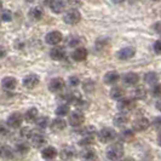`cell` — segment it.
<instances>
[{
    "mask_svg": "<svg viewBox=\"0 0 161 161\" xmlns=\"http://www.w3.org/2000/svg\"><path fill=\"white\" fill-rule=\"evenodd\" d=\"M124 155V147L120 142L113 143L107 149V159L109 160H120Z\"/></svg>",
    "mask_w": 161,
    "mask_h": 161,
    "instance_id": "1",
    "label": "cell"
},
{
    "mask_svg": "<svg viewBox=\"0 0 161 161\" xmlns=\"http://www.w3.org/2000/svg\"><path fill=\"white\" fill-rule=\"evenodd\" d=\"M63 21H64L67 24H70V25H74V24H78L81 21V14L79 10L76 8H70L68 10L63 16Z\"/></svg>",
    "mask_w": 161,
    "mask_h": 161,
    "instance_id": "2",
    "label": "cell"
},
{
    "mask_svg": "<svg viewBox=\"0 0 161 161\" xmlns=\"http://www.w3.org/2000/svg\"><path fill=\"white\" fill-rule=\"evenodd\" d=\"M116 136L118 135H116L115 130L110 129V127H104V129H102L98 132V139L102 143H110L116 138Z\"/></svg>",
    "mask_w": 161,
    "mask_h": 161,
    "instance_id": "3",
    "label": "cell"
},
{
    "mask_svg": "<svg viewBox=\"0 0 161 161\" xmlns=\"http://www.w3.org/2000/svg\"><path fill=\"white\" fill-rule=\"evenodd\" d=\"M135 107H136V102L133 98L122 97L119 99V103H118V109L122 113H130Z\"/></svg>",
    "mask_w": 161,
    "mask_h": 161,
    "instance_id": "4",
    "label": "cell"
},
{
    "mask_svg": "<svg viewBox=\"0 0 161 161\" xmlns=\"http://www.w3.org/2000/svg\"><path fill=\"white\" fill-rule=\"evenodd\" d=\"M23 115L21 113H18V112H15V113L10 114L8 118V121H6V124L8 125V127H11V129H19L21 127V125H22V122H23Z\"/></svg>",
    "mask_w": 161,
    "mask_h": 161,
    "instance_id": "5",
    "label": "cell"
},
{
    "mask_svg": "<svg viewBox=\"0 0 161 161\" xmlns=\"http://www.w3.org/2000/svg\"><path fill=\"white\" fill-rule=\"evenodd\" d=\"M68 115H69L68 122L73 127H80L85 122V115L82 114V112H73V113H69Z\"/></svg>",
    "mask_w": 161,
    "mask_h": 161,
    "instance_id": "6",
    "label": "cell"
},
{
    "mask_svg": "<svg viewBox=\"0 0 161 161\" xmlns=\"http://www.w3.org/2000/svg\"><path fill=\"white\" fill-rule=\"evenodd\" d=\"M63 40V35L62 33L58 32V31H52V32H48L45 36V41L47 42L48 45H58L61 41Z\"/></svg>",
    "mask_w": 161,
    "mask_h": 161,
    "instance_id": "7",
    "label": "cell"
},
{
    "mask_svg": "<svg viewBox=\"0 0 161 161\" xmlns=\"http://www.w3.org/2000/svg\"><path fill=\"white\" fill-rule=\"evenodd\" d=\"M23 86L25 89H35L39 84V76L36 74H28L23 78V81H22Z\"/></svg>",
    "mask_w": 161,
    "mask_h": 161,
    "instance_id": "8",
    "label": "cell"
},
{
    "mask_svg": "<svg viewBox=\"0 0 161 161\" xmlns=\"http://www.w3.org/2000/svg\"><path fill=\"white\" fill-rule=\"evenodd\" d=\"M65 86V81L62 78H55L48 82V90L53 93H58L61 92L62 90L64 89Z\"/></svg>",
    "mask_w": 161,
    "mask_h": 161,
    "instance_id": "9",
    "label": "cell"
},
{
    "mask_svg": "<svg viewBox=\"0 0 161 161\" xmlns=\"http://www.w3.org/2000/svg\"><path fill=\"white\" fill-rule=\"evenodd\" d=\"M149 125H150V121L148 120L147 118H138L136 120L133 121V124H132V127H133V131H136V132H143L145 130L149 127Z\"/></svg>",
    "mask_w": 161,
    "mask_h": 161,
    "instance_id": "10",
    "label": "cell"
},
{
    "mask_svg": "<svg viewBox=\"0 0 161 161\" xmlns=\"http://www.w3.org/2000/svg\"><path fill=\"white\" fill-rule=\"evenodd\" d=\"M47 4L53 14H62L65 8V3L63 0H50Z\"/></svg>",
    "mask_w": 161,
    "mask_h": 161,
    "instance_id": "11",
    "label": "cell"
},
{
    "mask_svg": "<svg viewBox=\"0 0 161 161\" xmlns=\"http://www.w3.org/2000/svg\"><path fill=\"white\" fill-rule=\"evenodd\" d=\"M113 122L116 127L122 129V127H125V126L130 122V116L127 115V113H122V112H120L118 115H115Z\"/></svg>",
    "mask_w": 161,
    "mask_h": 161,
    "instance_id": "12",
    "label": "cell"
},
{
    "mask_svg": "<svg viewBox=\"0 0 161 161\" xmlns=\"http://www.w3.org/2000/svg\"><path fill=\"white\" fill-rule=\"evenodd\" d=\"M135 53H136V50L132 46H126V47H122L118 52V58L121 61H127L135 56Z\"/></svg>",
    "mask_w": 161,
    "mask_h": 161,
    "instance_id": "13",
    "label": "cell"
},
{
    "mask_svg": "<svg viewBox=\"0 0 161 161\" xmlns=\"http://www.w3.org/2000/svg\"><path fill=\"white\" fill-rule=\"evenodd\" d=\"M50 57L53 59V61H62L65 58V48L62 46H56L50 51Z\"/></svg>",
    "mask_w": 161,
    "mask_h": 161,
    "instance_id": "14",
    "label": "cell"
},
{
    "mask_svg": "<svg viewBox=\"0 0 161 161\" xmlns=\"http://www.w3.org/2000/svg\"><path fill=\"white\" fill-rule=\"evenodd\" d=\"M72 58L75 61V62H82L87 58V50L85 47H76L72 53Z\"/></svg>",
    "mask_w": 161,
    "mask_h": 161,
    "instance_id": "15",
    "label": "cell"
},
{
    "mask_svg": "<svg viewBox=\"0 0 161 161\" xmlns=\"http://www.w3.org/2000/svg\"><path fill=\"white\" fill-rule=\"evenodd\" d=\"M46 143V138L44 135L41 133H32L31 136V144L34 147V148H41L42 145H45Z\"/></svg>",
    "mask_w": 161,
    "mask_h": 161,
    "instance_id": "16",
    "label": "cell"
},
{
    "mask_svg": "<svg viewBox=\"0 0 161 161\" xmlns=\"http://www.w3.org/2000/svg\"><path fill=\"white\" fill-rule=\"evenodd\" d=\"M67 127V122L62 118H56L50 122V129L53 132H61Z\"/></svg>",
    "mask_w": 161,
    "mask_h": 161,
    "instance_id": "17",
    "label": "cell"
},
{
    "mask_svg": "<svg viewBox=\"0 0 161 161\" xmlns=\"http://www.w3.org/2000/svg\"><path fill=\"white\" fill-rule=\"evenodd\" d=\"M122 80H124V84L127 85V86H135V85H137L138 81H139V76H138V74H136V73L130 72V73H126L124 75Z\"/></svg>",
    "mask_w": 161,
    "mask_h": 161,
    "instance_id": "18",
    "label": "cell"
},
{
    "mask_svg": "<svg viewBox=\"0 0 161 161\" xmlns=\"http://www.w3.org/2000/svg\"><path fill=\"white\" fill-rule=\"evenodd\" d=\"M119 80H120V74L115 72V70L108 72L104 75V79H103L104 84H107V85H115Z\"/></svg>",
    "mask_w": 161,
    "mask_h": 161,
    "instance_id": "19",
    "label": "cell"
},
{
    "mask_svg": "<svg viewBox=\"0 0 161 161\" xmlns=\"http://www.w3.org/2000/svg\"><path fill=\"white\" fill-rule=\"evenodd\" d=\"M57 155H58V152H57L56 148H53V147H46L41 152V156L45 160H53V159L57 158Z\"/></svg>",
    "mask_w": 161,
    "mask_h": 161,
    "instance_id": "20",
    "label": "cell"
},
{
    "mask_svg": "<svg viewBox=\"0 0 161 161\" xmlns=\"http://www.w3.org/2000/svg\"><path fill=\"white\" fill-rule=\"evenodd\" d=\"M1 86H3V89L6 90V91H12V90L16 89L17 80L15 78H12V76H6L1 81Z\"/></svg>",
    "mask_w": 161,
    "mask_h": 161,
    "instance_id": "21",
    "label": "cell"
},
{
    "mask_svg": "<svg viewBox=\"0 0 161 161\" xmlns=\"http://www.w3.org/2000/svg\"><path fill=\"white\" fill-rule=\"evenodd\" d=\"M28 16L33 21H40L41 18L44 17V10L40 6H34V8H32L29 10Z\"/></svg>",
    "mask_w": 161,
    "mask_h": 161,
    "instance_id": "22",
    "label": "cell"
},
{
    "mask_svg": "<svg viewBox=\"0 0 161 161\" xmlns=\"http://www.w3.org/2000/svg\"><path fill=\"white\" fill-rule=\"evenodd\" d=\"M39 116V112L36 108H29L25 113L23 114V119L27 122H34L36 120V118Z\"/></svg>",
    "mask_w": 161,
    "mask_h": 161,
    "instance_id": "23",
    "label": "cell"
},
{
    "mask_svg": "<svg viewBox=\"0 0 161 161\" xmlns=\"http://www.w3.org/2000/svg\"><path fill=\"white\" fill-rule=\"evenodd\" d=\"M110 97L113 99H120L122 97H125V89L121 86H114L113 89L110 90Z\"/></svg>",
    "mask_w": 161,
    "mask_h": 161,
    "instance_id": "24",
    "label": "cell"
},
{
    "mask_svg": "<svg viewBox=\"0 0 161 161\" xmlns=\"http://www.w3.org/2000/svg\"><path fill=\"white\" fill-rule=\"evenodd\" d=\"M74 155H75L74 149H72V148H63L61 150V153H59V158L62 160H72L74 158Z\"/></svg>",
    "mask_w": 161,
    "mask_h": 161,
    "instance_id": "25",
    "label": "cell"
},
{
    "mask_svg": "<svg viewBox=\"0 0 161 161\" xmlns=\"http://www.w3.org/2000/svg\"><path fill=\"white\" fill-rule=\"evenodd\" d=\"M147 96V90L143 86H138L132 91V97L133 99H144Z\"/></svg>",
    "mask_w": 161,
    "mask_h": 161,
    "instance_id": "26",
    "label": "cell"
},
{
    "mask_svg": "<svg viewBox=\"0 0 161 161\" xmlns=\"http://www.w3.org/2000/svg\"><path fill=\"white\" fill-rule=\"evenodd\" d=\"M144 81L145 84H149V85H154L156 82H159V75L155 72H149L144 75Z\"/></svg>",
    "mask_w": 161,
    "mask_h": 161,
    "instance_id": "27",
    "label": "cell"
},
{
    "mask_svg": "<svg viewBox=\"0 0 161 161\" xmlns=\"http://www.w3.org/2000/svg\"><path fill=\"white\" fill-rule=\"evenodd\" d=\"M34 124L36 125V127L44 130L50 125V119H48L47 116H38L36 120L34 121Z\"/></svg>",
    "mask_w": 161,
    "mask_h": 161,
    "instance_id": "28",
    "label": "cell"
},
{
    "mask_svg": "<svg viewBox=\"0 0 161 161\" xmlns=\"http://www.w3.org/2000/svg\"><path fill=\"white\" fill-rule=\"evenodd\" d=\"M15 149H16V152L18 154H21V155H25V154L29 152V149H31V147L29 144L27 143V142H18L15 147Z\"/></svg>",
    "mask_w": 161,
    "mask_h": 161,
    "instance_id": "29",
    "label": "cell"
},
{
    "mask_svg": "<svg viewBox=\"0 0 161 161\" xmlns=\"http://www.w3.org/2000/svg\"><path fill=\"white\" fill-rule=\"evenodd\" d=\"M81 158H82L84 160H96L97 159L96 150H93V149H91V148H87V149H85V150L82 152Z\"/></svg>",
    "mask_w": 161,
    "mask_h": 161,
    "instance_id": "30",
    "label": "cell"
},
{
    "mask_svg": "<svg viewBox=\"0 0 161 161\" xmlns=\"http://www.w3.org/2000/svg\"><path fill=\"white\" fill-rule=\"evenodd\" d=\"M69 113H70V108H69V105L68 104H61L56 108V115L57 116L63 118V116H67Z\"/></svg>",
    "mask_w": 161,
    "mask_h": 161,
    "instance_id": "31",
    "label": "cell"
},
{
    "mask_svg": "<svg viewBox=\"0 0 161 161\" xmlns=\"http://www.w3.org/2000/svg\"><path fill=\"white\" fill-rule=\"evenodd\" d=\"M95 87H96V84H95V81L91 80V79L85 80L84 81V84H82V89H84L85 92H87V93L93 92V91H95Z\"/></svg>",
    "mask_w": 161,
    "mask_h": 161,
    "instance_id": "32",
    "label": "cell"
},
{
    "mask_svg": "<svg viewBox=\"0 0 161 161\" xmlns=\"http://www.w3.org/2000/svg\"><path fill=\"white\" fill-rule=\"evenodd\" d=\"M0 156L5 160H8V159H12L14 158V152L10 147H3L1 152H0Z\"/></svg>",
    "mask_w": 161,
    "mask_h": 161,
    "instance_id": "33",
    "label": "cell"
},
{
    "mask_svg": "<svg viewBox=\"0 0 161 161\" xmlns=\"http://www.w3.org/2000/svg\"><path fill=\"white\" fill-rule=\"evenodd\" d=\"M93 143H95V136H84V138L80 139V142H79V144L82 147H89Z\"/></svg>",
    "mask_w": 161,
    "mask_h": 161,
    "instance_id": "34",
    "label": "cell"
},
{
    "mask_svg": "<svg viewBox=\"0 0 161 161\" xmlns=\"http://www.w3.org/2000/svg\"><path fill=\"white\" fill-rule=\"evenodd\" d=\"M80 38L79 36H75V35H70L69 36V39L67 40V44H68V46H70V47H76V46H79L80 45Z\"/></svg>",
    "mask_w": 161,
    "mask_h": 161,
    "instance_id": "35",
    "label": "cell"
},
{
    "mask_svg": "<svg viewBox=\"0 0 161 161\" xmlns=\"http://www.w3.org/2000/svg\"><path fill=\"white\" fill-rule=\"evenodd\" d=\"M12 19V12L10 10H3L0 14V21L3 22H10Z\"/></svg>",
    "mask_w": 161,
    "mask_h": 161,
    "instance_id": "36",
    "label": "cell"
},
{
    "mask_svg": "<svg viewBox=\"0 0 161 161\" xmlns=\"http://www.w3.org/2000/svg\"><path fill=\"white\" fill-rule=\"evenodd\" d=\"M150 93H152V96L156 97V98L161 97V84H159V82L154 84L152 90H150Z\"/></svg>",
    "mask_w": 161,
    "mask_h": 161,
    "instance_id": "37",
    "label": "cell"
},
{
    "mask_svg": "<svg viewBox=\"0 0 161 161\" xmlns=\"http://www.w3.org/2000/svg\"><path fill=\"white\" fill-rule=\"evenodd\" d=\"M80 133L82 136H95L96 133V129L93 126H87V127H84L80 130Z\"/></svg>",
    "mask_w": 161,
    "mask_h": 161,
    "instance_id": "38",
    "label": "cell"
},
{
    "mask_svg": "<svg viewBox=\"0 0 161 161\" xmlns=\"http://www.w3.org/2000/svg\"><path fill=\"white\" fill-rule=\"evenodd\" d=\"M133 137H135V133H133L132 130H125L120 135V138L122 141H130V139H132Z\"/></svg>",
    "mask_w": 161,
    "mask_h": 161,
    "instance_id": "39",
    "label": "cell"
},
{
    "mask_svg": "<svg viewBox=\"0 0 161 161\" xmlns=\"http://www.w3.org/2000/svg\"><path fill=\"white\" fill-rule=\"evenodd\" d=\"M32 133L33 131L29 127H22L21 131H19V136L22 138H24V139H29L31 136H32Z\"/></svg>",
    "mask_w": 161,
    "mask_h": 161,
    "instance_id": "40",
    "label": "cell"
},
{
    "mask_svg": "<svg viewBox=\"0 0 161 161\" xmlns=\"http://www.w3.org/2000/svg\"><path fill=\"white\" fill-rule=\"evenodd\" d=\"M8 131H10V127L6 122H0V136L5 137L8 135Z\"/></svg>",
    "mask_w": 161,
    "mask_h": 161,
    "instance_id": "41",
    "label": "cell"
},
{
    "mask_svg": "<svg viewBox=\"0 0 161 161\" xmlns=\"http://www.w3.org/2000/svg\"><path fill=\"white\" fill-rule=\"evenodd\" d=\"M79 84H80V79H79L76 75H73V76L69 78V85H70L72 87H76Z\"/></svg>",
    "mask_w": 161,
    "mask_h": 161,
    "instance_id": "42",
    "label": "cell"
},
{
    "mask_svg": "<svg viewBox=\"0 0 161 161\" xmlns=\"http://www.w3.org/2000/svg\"><path fill=\"white\" fill-rule=\"evenodd\" d=\"M154 52L156 53V55H161V39L159 40H156L154 42Z\"/></svg>",
    "mask_w": 161,
    "mask_h": 161,
    "instance_id": "43",
    "label": "cell"
},
{
    "mask_svg": "<svg viewBox=\"0 0 161 161\" xmlns=\"http://www.w3.org/2000/svg\"><path fill=\"white\" fill-rule=\"evenodd\" d=\"M153 126L156 130H161V116H159V118H155V119H154Z\"/></svg>",
    "mask_w": 161,
    "mask_h": 161,
    "instance_id": "44",
    "label": "cell"
},
{
    "mask_svg": "<svg viewBox=\"0 0 161 161\" xmlns=\"http://www.w3.org/2000/svg\"><path fill=\"white\" fill-rule=\"evenodd\" d=\"M154 31L158 33L159 35H161V22H158V23H155L153 25Z\"/></svg>",
    "mask_w": 161,
    "mask_h": 161,
    "instance_id": "45",
    "label": "cell"
},
{
    "mask_svg": "<svg viewBox=\"0 0 161 161\" xmlns=\"http://www.w3.org/2000/svg\"><path fill=\"white\" fill-rule=\"evenodd\" d=\"M6 53H8L6 48L4 47V46H1V45H0V59H1V58H4V57L6 56Z\"/></svg>",
    "mask_w": 161,
    "mask_h": 161,
    "instance_id": "46",
    "label": "cell"
},
{
    "mask_svg": "<svg viewBox=\"0 0 161 161\" xmlns=\"http://www.w3.org/2000/svg\"><path fill=\"white\" fill-rule=\"evenodd\" d=\"M156 109L161 112V97H159V99H158V102H156Z\"/></svg>",
    "mask_w": 161,
    "mask_h": 161,
    "instance_id": "47",
    "label": "cell"
},
{
    "mask_svg": "<svg viewBox=\"0 0 161 161\" xmlns=\"http://www.w3.org/2000/svg\"><path fill=\"white\" fill-rule=\"evenodd\" d=\"M112 1H113L114 4H122L125 0H112Z\"/></svg>",
    "mask_w": 161,
    "mask_h": 161,
    "instance_id": "48",
    "label": "cell"
},
{
    "mask_svg": "<svg viewBox=\"0 0 161 161\" xmlns=\"http://www.w3.org/2000/svg\"><path fill=\"white\" fill-rule=\"evenodd\" d=\"M158 144L161 147V132L159 133V136H158Z\"/></svg>",
    "mask_w": 161,
    "mask_h": 161,
    "instance_id": "49",
    "label": "cell"
},
{
    "mask_svg": "<svg viewBox=\"0 0 161 161\" xmlns=\"http://www.w3.org/2000/svg\"><path fill=\"white\" fill-rule=\"evenodd\" d=\"M1 8H3V1L0 0V10H1Z\"/></svg>",
    "mask_w": 161,
    "mask_h": 161,
    "instance_id": "50",
    "label": "cell"
},
{
    "mask_svg": "<svg viewBox=\"0 0 161 161\" xmlns=\"http://www.w3.org/2000/svg\"><path fill=\"white\" fill-rule=\"evenodd\" d=\"M1 149H3V145H1V143H0V152H1Z\"/></svg>",
    "mask_w": 161,
    "mask_h": 161,
    "instance_id": "51",
    "label": "cell"
},
{
    "mask_svg": "<svg viewBox=\"0 0 161 161\" xmlns=\"http://www.w3.org/2000/svg\"><path fill=\"white\" fill-rule=\"evenodd\" d=\"M44 1H45V3H46V4H47L48 1H50V0H44Z\"/></svg>",
    "mask_w": 161,
    "mask_h": 161,
    "instance_id": "52",
    "label": "cell"
},
{
    "mask_svg": "<svg viewBox=\"0 0 161 161\" xmlns=\"http://www.w3.org/2000/svg\"><path fill=\"white\" fill-rule=\"evenodd\" d=\"M153 1H161V0H153Z\"/></svg>",
    "mask_w": 161,
    "mask_h": 161,
    "instance_id": "53",
    "label": "cell"
}]
</instances>
